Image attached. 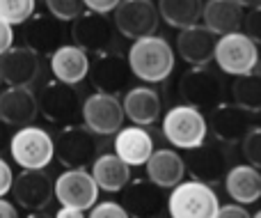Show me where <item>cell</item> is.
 <instances>
[{
    "label": "cell",
    "instance_id": "1",
    "mask_svg": "<svg viewBox=\"0 0 261 218\" xmlns=\"http://www.w3.org/2000/svg\"><path fill=\"white\" fill-rule=\"evenodd\" d=\"M130 74L144 83H163L174 69V49L158 35L135 39L128 49Z\"/></svg>",
    "mask_w": 261,
    "mask_h": 218
},
{
    "label": "cell",
    "instance_id": "2",
    "mask_svg": "<svg viewBox=\"0 0 261 218\" xmlns=\"http://www.w3.org/2000/svg\"><path fill=\"white\" fill-rule=\"evenodd\" d=\"M220 200L213 186L202 184L197 179L179 182L170 188L165 209L170 218H216Z\"/></svg>",
    "mask_w": 261,
    "mask_h": 218
},
{
    "label": "cell",
    "instance_id": "3",
    "mask_svg": "<svg viewBox=\"0 0 261 218\" xmlns=\"http://www.w3.org/2000/svg\"><path fill=\"white\" fill-rule=\"evenodd\" d=\"M37 108H39V115H44L50 124L69 127V124L81 122L83 99L76 85H69V83L53 78L37 94Z\"/></svg>",
    "mask_w": 261,
    "mask_h": 218
},
{
    "label": "cell",
    "instance_id": "4",
    "mask_svg": "<svg viewBox=\"0 0 261 218\" xmlns=\"http://www.w3.org/2000/svg\"><path fill=\"white\" fill-rule=\"evenodd\" d=\"M206 117L188 104L172 106L163 117V136L176 150H193L206 140Z\"/></svg>",
    "mask_w": 261,
    "mask_h": 218
},
{
    "label": "cell",
    "instance_id": "5",
    "mask_svg": "<svg viewBox=\"0 0 261 218\" xmlns=\"http://www.w3.org/2000/svg\"><path fill=\"white\" fill-rule=\"evenodd\" d=\"M53 156L64 168H90L99 156V140L85 124H69L53 138Z\"/></svg>",
    "mask_w": 261,
    "mask_h": 218
},
{
    "label": "cell",
    "instance_id": "6",
    "mask_svg": "<svg viewBox=\"0 0 261 218\" xmlns=\"http://www.w3.org/2000/svg\"><path fill=\"white\" fill-rule=\"evenodd\" d=\"M9 154L23 170H44L53 161V138L39 127H21L9 138Z\"/></svg>",
    "mask_w": 261,
    "mask_h": 218
},
{
    "label": "cell",
    "instance_id": "7",
    "mask_svg": "<svg viewBox=\"0 0 261 218\" xmlns=\"http://www.w3.org/2000/svg\"><path fill=\"white\" fill-rule=\"evenodd\" d=\"M213 60L220 67V71L229 74V76H243V74H250L257 69L259 49L241 30L229 32V35H220L216 39Z\"/></svg>",
    "mask_w": 261,
    "mask_h": 218
},
{
    "label": "cell",
    "instance_id": "8",
    "mask_svg": "<svg viewBox=\"0 0 261 218\" xmlns=\"http://www.w3.org/2000/svg\"><path fill=\"white\" fill-rule=\"evenodd\" d=\"M181 104L195 106V108H213L222 99V78L213 71L208 64L190 67L176 85Z\"/></svg>",
    "mask_w": 261,
    "mask_h": 218
},
{
    "label": "cell",
    "instance_id": "9",
    "mask_svg": "<svg viewBox=\"0 0 261 218\" xmlns=\"http://www.w3.org/2000/svg\"><path fill=\"white\" fill-rule=\"evenodd\" d=\"M158 23L161 16L153 0H119L117 7L113 9V26L122 37L133 41L156 35Z\"/></svg>",
    "mask_w": 261,
    "mask_h": 218
},
{
    "label": "cell",
    "instance_id": "10",
    "mask_svg": "<svg viewBox=\"0 0 261 218\" xmlns=\"http://www.w3.org/2000/svg\"><path fill=\"white\" fill-rule=\"evenodd\" d=\"M184 165L190 179H197V182L213 186V184L225 179L227 170H229V154L222 147V142L204 140L202 145L186 150Z\"/></svg>",
    "mask_w": 261,
    "mask_h": 218
},
{
    "label": "cell",
    "instance_id": "11",
    "mask_svg": "<svg viewBox=\"0 0 261 218\" xmlns=\"http://www.w3.org/2000/svg\"><path fill=\"white\" fill-rule=\"evenodd\" d=\"M83 124L94 136H115L124 127V108L117 94H103L96 92L83 101Z\"/></svg>",
    "mask_w": 261,
    "mask_h": 218
},
{
    "label": "cell",
    "instance_id": "12",
    "mask_svg": "<svg viewBox=\"0 0 261 218\" xmlns=\"http://www.w3.org/2000/svg\"><path fill=\"white\" fill-rule=\"evenodd\" d=\"M53 191L62 207H76L83 211L92 209L99 200V186L85 168H67L53 182Z\"/></svg>",
    "mask_w": 261,
    "mask_h": 218
},
{
    "label": "cell",
    "instance_id": "13",
    "mask_svg": "<svg viewBox=\"0 0 261 218\" xmlns=\"http://www.w3.org/2000/svg\"><path fill=\"white\" fill-rule=\"evenodd\" d=\"M71 39L85 53H103L113 49L115 26L108 21L106 14L87 9L71 21Z\"/></svg>",
    "mask_w": 261,
    "mask_h": 218
},
{
    "label": "cell",
    "instance_id": "14",
    "mask_svg": "<svg viewBox=\"0 0 261 218\" xmlns=\"http://www.w3.org/2000/svg\"><path fill=\"white\" fill-rule=\"evenodd\" d=\"M87 76L92 78V85L96 87V92L103 94H119L122 90H126L130 81V67L128 60L117 51H103L96 53V58L90 62Z\"/></svg>",
    "mask_w": 261,
    "mask_h": 218
},
{
    "label": "cell",
    "instance_id": "15",
    "mask_svg": "<svg viewBox=\"0 0 261 218\" xmlns=\"http://www.w3.org/2000/svg\"><path fill=\"white\" fill-rule=\"evenodd\" d=\"M119 193H122L119 205L124 207L128 218H161L165 211V193L149 179H128V184Z\"/></svg>",
    "mask_w": 261,
    "mask_h": 218
},
{
    "label": "cell",
    "instance_id": "16",
    "mask_svg": "<svg viewBox=\"0 0 261 218\" xmlns=\"http://www.w3.org/2000/svg\"><path fill=\"white\" fill-rule=\"evenodd\" d=\"M12 196L25 211H44L53 202V177L44 170H23L12 182Z\"/></svg>",
    "mask_w": 261,
    "mask_h": 218
},
{
    "label": "cell",
    "instance_id": "17",
    "mask_svg": "<svg viewBox=\"0 0 261 218\" xmlns=\"http://www.w3.org/2000/svg\"><path fill=\"white\" fill-rule=\"evenodd\" d=\"M41 55L28 46H9L0 55V81L7 85L30 87L39 78Z\"/></svg>",
    "mask_w": 261,
    "mask_h": 218
},
{
    "label": "cell",
    "instance_id": "18",
    "mask_svg": "<svg viewBox=\"0 0 261 218\" xmlns=\"http://www.w3.org/2000/svg\"><path fill=\"white\" fill-rule=\"evenodd\" d=\"M206 129L222 145H236L250 129V113L236 104H216L206 119Z\"/></svg>",
    "mask_w": 261,
    "mask_h": 218
},
{
    "label": "cell",
    "instance_id": "19",
    "mask_svg": "<svg viewBox=\"0 0 261 218\" xmlns=\"http://www.w3.org/2000/svg\"><path fill=\"white\" fill-rule=\"evenodd\" d=\"M64 28L62 21H58L55 16H50L48 12L44 14H32L28 21L21 23V39L23 46L32 49L35 53H53L58 46H62Z\"/></svg>",
    "mask_w": 261,
    "mask_h": 218
},
{
    "label": "cell",
    "instance_id": "20",
    "mask_svg": "<svg viewBox=\"0 0 261 218\" xmlns=\"http://www.w3.org/2000/svg\"><path fill=\"white\" fill-rule=\"evenodd\" d=\"M37 94L30 87L7 85V90L0 92V119L12 129L28 127L37 119Z\"/></svg>",
    "mask_w": 261,
    "mask_h": 218
},
{
    "label": "cell",
    "instance_id": "21",
    "mask_svg": "<svg viewBox=\"0 0 261 218\" xmlns=\"http://www.w3.org/2000/svg\"><path fill=\"white\" fill-rule=\"evenodd\" d=\"M216 39L218 37L211 30H206L202 23L181 28L179 37H176V53L190 67H202V64H208L213 60Z\"/></svg>",
    "mask_w": 261,
    "mask_h": 218
},
{
    "label": "cell",
    "instance_id": "22",
    "mask_svg": "<svg viewBox=\"0 0 261 218\" xmlns=\"http://www.w3.org/2000/svg\"><path fill=\"white\" fill-rule=\"evenodd\" d=\"M153 152V138L151 133L144 127H128V129H119L115 133V154L128 165H144L147 159Z\"/></svg>",
    "mask_w": 261,
    "mask_h": 218
},
{
    "label": "cell",
    "instance_id": "23",
    "mask_svg": "<svg viewBox=\"0 0 261 218\" xmlns=\"http://www.w3.org/2000/svg\"><path fill=\"white\" fill-rule=\"evenodd\" d=\"M87 69H90V55L76 44H62L50 53V71L55 81L78 85L87 76Z\"/></svg>",
    "mask_w": 261,
    "mask_h": 218
},
{
    "label": "cell",
    "instance_id": "24",
    "mask_svg": "<svg viewBox=\"0 0 261 218\" xmlns=\"http://www.w3.org/2000/svg\"><path fill=\"white\" fill-rule=\"evenodd\" d=\"M245 9L236 0H206L202 7V26L216 37L239 32L243 26Z\"/></svg>",
    "mask_w": 261,
    "mask_h": 218
},
{
    "label": "cell",
    "instance_id": "25",
    "mask_svg": "<svg viewBox=\"0 0 261 218\" xmlns=\"http://www.w3.org/2000/svg\"><path fill=\"white\" fill-rule=\"evenodd\" d=\"M144 168H147V179L161 186L163 191L176 186L186 177L184 156L176 154L174 150H153Z\"/></svg>",
    "mask_w": 261,
    "mask_h": 218
},
{
    "label": "cell",
    "instance_id": "26",
    "mask_svg": "<svg viewBox=\"0 0 261 218\" xmlns=\"http://www.w3.org/2000/svg\"><path fill=\"white\" fill-rule=\"evenodd\" d=\"M124 115L138 127H149L161 117V96L153 87H130L122 99Z\"/></svg>",
    "mask_w": 261,
    "mask_h": 218
},
{
    "label": "cell",
    "instance_id": "27",
    "mask_svg": "<svg viewBox=\"0 0 261 218\" xmlns=\"http://www.w3.org/2000/svg\"><path fill=\"white\" fill-rule=\"evenodd\" d=\"M225 191L236 205H254L261 198V170L252 165H234L225 175Z\"/></svg>",
    "mask_w": 261,
    "mask_h": 218
},
{
    "label": "cell",
    "instance_id": "28",
    "mask_svg": "<svg viewBox=\"0 0 261 218\" xmlns=\"http://www.w3.org/2000/svg\"><path fill=\"white\" fill-rule=\"evenodd\" d=\"M92 177H94L99 191L106 193H119L130 179V168L119 159L117 154H99L92 161Z\"/></svg>",
    "mask_w": 261,
    "mask_h": 218
},
{
    "label": "cell",
    "instance_id": "29",
    "mask_svg": "<svg viewBox=\"0 0 261 218\" xmlns=\"http://www.w3.org/2000/svg\"><path fill=\"white\" fill-rule=\"evenodd\" d=\"M158 16L170 28H188L202 18L204 0H158Z\"/></svg>",
    "mask_w": 261,
    "mask_h": 218
},
{
    "label": "cell",
    "instance_id": "30",
    "mask_svg": "<svg viewBox=\"0 0 261 218\" xmlns=\"http://www.w3.org/2000/svg\"><path fill=\"white\" fill-rule=\"evenodd\" d=\"M231 96H234V104L248 110L250 115L261 113V74L250 71L236 76L231 83Z\"/></svg>",
    "mask_w": 261,
    "mask_h": 218
},
{
    "label": "cell",
    "instance_id": "31",
    "mask_svg": "<svg viewBox=\"0 0 261 218\" xmlns=\"http://www.w3.org/2000/svg\"><path fill=\"white\" fill-rule=\"evenodd\" d=\"M35 0H0V18L9 26H21L35 14Z\"/></svg>",
    "mask_w": 261,
    "mask_h": 218
},
{
    "label": "cell",
    "instance_id": "32",
    "mask_svg": "<svg viewBox=\"0 0 261 218\" xmlns=\"http://www.w3.org/2000/svg\"><path fill=\"white\" fill-rule=\"evenodd\" d=\"M241 152H243L245 161H248L252 168L261 170V127L248 129V133L241 140Z\"/></svg>",
    "mask_w": 261,
    "mask_h": 218
},
{
    "label": "cell",
    "instance_id": "33",
    "mask_svg": "<svg viewBox=\"0 0 261 218\" xmlns=\"http://www.w3.org/2000/svg\"><path fill=\"white\" fill-rule=\"evenodd\" d=\"M83 0H46V9L50 16H55L58 21H73L76 16H81L85 12Z\"/></svg>",
    "mask_w": 261,
    "mask_h": 218
},
{
    "label": "cell",
    "instance_id": "34",
    "mask_svg": "<svg viewBox=\"0 0 261 218\" xmlns=\"http://www.w3.org/2000/svg\"><path fill=\"white\" fill-rule=\"evenodd\" d=\"M241 32H243L245 37H250L254 44H261V5L248 9V14H243Z\"/></svg>",
    "mask_w": 261,
    "mask_h": 218
},
{
    "label": "cell",
    "instance_id": "35",
    "mask_svg": "<svg viewBox=\"0 0 261 218\" xmlns=\"http://www.w3.org/2000/svg\"><path fill=\"white\" fill-rule=\"evenodd\" d=\"M87 218H128V214L124 211V207L119 202L106 200V202H96L94 207L90 209V216Z\"/></svg>",
    "mask_w": 261,
    "mask_h": 218
},
{
    "label": "cell",
    "instance_id": "36",
    "mask_svg": "<svg viewBox=\"0 0 261 218\" xmlns=\"http://www.w3.org/2000/svg\"><path fill=\"white\" fill-rule=\"evenodd\" d=\"M216 218H252L243 205H220Z\"/></svg>",
    "mask_w": 261,
    "mask_h": 218
},
{
    "label": "cell",
    "instance_id": "37",
    "mask_svg": "<svg viewBox=\"0 0 261 218\" xmlns=\"http://www.w3.org/2000/svg\"><path fill=\"white\" fill-rule=\"evenodd\" d=\"M12 182H14V173L9 168V163L0 156V198H5L12 188Z\"/></svg>",
    "mask_w": 261,
    "mask_h": 218
},
{
    "label": "cell",
    "instance_id": "38",
    "mask_svg": "<svg viewBox=\"0 0 261 218\" xmlns=\"http://www.w3.org/2000/svg\"><path fill=\"white\" fill-rule=\"evenodd\" d=\"M119 0H83L90 12H99V14H110L115 7H117Z\"/></svg>",
    "mask_w": 261,
    "mask_h": 218
},
{
    "label": "cell",
    "instance_id": "39",
    "mask_svg": "<svg viewBox=\"0 0 261 218\" xmlns=\"http://www.w3.org/2000/svg\"><path fill=\"white\" fill-rule=\"evenodd\" d=\"M9 46H14V26H9L7 21L0 18V55H3Z\"/></svg>",
    "mask_w": 261,
    "mask_h": 218
},
{
    "label": "cell",
    "instance_id": "40",
    "mask_svg": "<svg viewBox=\"0 0 261 218\" xmlns=\"http://www.w3.org/2000/svg\"><path fill=\"white\" fill-rule=\"evenodd\" d=\"M53 218H87V216H85V211L76 209V207H60L58 214Z\"/></svg>",
    "mask_w": 261,
    "mask_h": 218
},
{
    "label": "cell",
    "instance_id": "41",
    "mask_svg": "<svg viewBox=\"0 0 261 218\" xmlns=\"http://www.w3.org/2000/svg\"><path fill=\"white\" fill-rule=\"evenodd\" d=\"M9 138H12V127H9V124H5L3 119H0V154H3V152L9 147Z\"/></svg>",
    "mask_w": 261,
    "mask_h": 218
},
{
    "label": "cell",
    "instance_id": "42",
    "mask_svg": "<svg viewBox=\"0 0 261 218\" xmlns=\"http://www.w3.org/2000/svg\"><path fill=\"white\" fill-rule=\"evenodd\" d=\"M0 218H18V211L14 205H9L7 200L0 198Z\"/></svg>",
    "mask_w": 261,
    "mask_h": 218
},
{
    "label": "cell",
    "instance_id": "43",
    "mask_svg": "<svg viewBox=\"0 0 261 218\" xmlns=\"http://www.w3.org/2000/svg\"><path fill=\"white\" fill-rule=\"evenodd\" d=\"M236 3H239L243 9H252V7H259L261 0H236Z\"/></svg>",
    "mask_w": 261,
    "mask_h": 218
},
{
    "label": "cell",
    "instance_id": "44",
    "mask_svg": "<svg viewBox=\"0 0 261 218\" xmlns=\"http://www.w3.org/2000/svg\"><path fill=\"white\" fill-rule=\"evenodd\" d=\"M25 218H53V216H48V214H44V211H30Z\"/></svg>",
    "mask_w": 261,
    "mask_h": 218
},
{
    "label": "cell",
    "instance_id": "45",
    "mask_svg": "<svg viewBox=\"0 0 261 218\" xmlns=\"http://www.w3.org/2000/svg\"><path fill=\"white\" fill-rule=\"evenodd\" d=\"M252 218H261V209H259V211H257V214H254Z\"/></svg>",
    "mask_w": 261,
    "mask_h": 218
},
{
    "label": "cell",
    "instance_id": "46",
    "mask_svg": "<svg viewBox=\"0 0 261 218\" xmlns=\"http://www.w3.org/2000/svg\"><path fill=\"white\" fill-rule=\"evenodd\" d=\"M259 58H261V55H259Z\"/></svg>",
    "mask_w": 261,
    "mask_h": 218
},
{
    "label": "cell",
    "instance_id": "47",
    "mask_svg": "<svg viewBox=\"0 0 261 218\" xmlns=\"http://www.w3.org/2000/svg\"><path fill=\"white\" fill-rule=\"evenodd\" d=\"M0 83H3V81H0Z\"/></svg>",
    "mask_w": 261,
    "mask_h": 218
}]
</instances>
